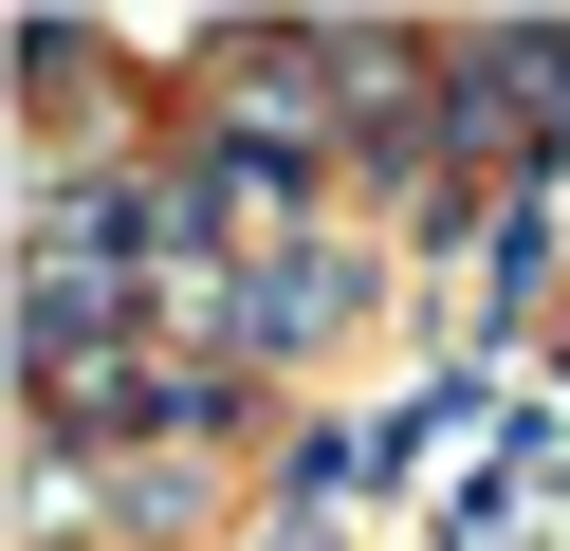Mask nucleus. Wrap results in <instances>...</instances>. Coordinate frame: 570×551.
Returning <instances> with one entry per match:
<instances>
[{"label": "nucleus", "instance_id": "f257e3e1", "mask_svg": "<svg viewBox=\"0 0 570 551\" xmlns=\"http://www.w3.org/2000/svg\"><path fill=\"white\" fill-rule=\"evenodd\" d=\"M350 313H368V239H350V220H295V239L239 257V294H222V331H203V367L276 386V367H295L313 331H350Z\"/></svg>", "mask_w": 570, "mask_h": 551}, {"label": "nucleus", "instance_id": "f03ea898", "mask_svg": "<svg viewBox=\"0 0 570 551\" xmlns=\"http://www.w3.org/2000/svg\"><path fill=\"white\" fill-rule=\"evenodd\" d=\"M239 551H332V533H295V514H276V533H239Z\"/></svg>", "mask_w": 570, "mask_h": 551}]
</instances>
